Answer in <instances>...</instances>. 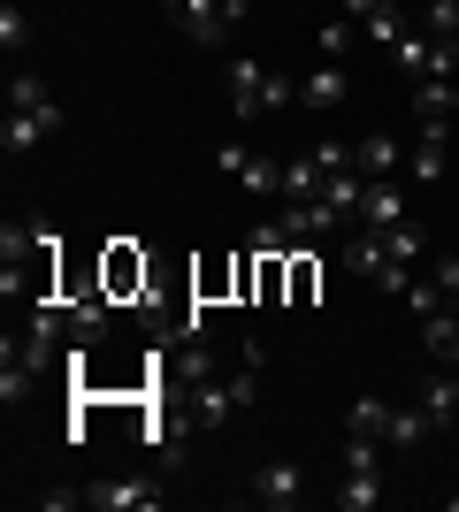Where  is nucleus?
<instances>
[{"mask_svg":"<svg viewBox=\"0 0 459 512\" xmlns=\"http://www.w3.org/2000/svg\"><path fill=\"white\" fill-rule=\"evenodd\" d=\"M352 161H360V176H398V169H406V153H398L391 130H368V138H352Z\"/></svg>","mask_w":459,"mask_h":512,"instance_id":"dca6fc26","label":"nucleus"},{"mask_svg":"<svg viewBox=\"0 0 459 512\" xmlns=\"http://www.w3.org/2000/svg\"><path fill=\"white\" fill-rule=\"evenodd\" d=\"M452 306H459V299H452Z\"/></svg>","mask_w":459,"mask_h":512,"instance_id":"393cba45","label":"nucleus"},{"mask_svg":"<svg viewBox=\"0 0 459 512\" xmlns=\"http://www.w3.org/2000/svg\"><path fill=\"white\" fill-rule=\"evenodd\" d=\"M345 100H352V77H345V62H322L314 77H299V107H314V115H337Z\"/></svg>","mask_w":459,"mask_h":512,"instance_id":"9b49d317","label":"nucleus"},{"mask_svg":"<svg viewBox=\"0 0 459 512\" xmlns=\"http://www.w3.org/2000/svg\"><path fill=\"white\" fill-rule=\"evenodd\" d=\"M322 192H329V169L314 161V153L284 161V192H276V199H322Z\"/></svg>","mask_w":459,"mask_h":512,"instance_id":"6ab92c4d","label":"nucleus"},{"mask_svg":"<svg viewBox=\"0 0 459 512\" xmlns=\"http://www.w3.org/2000/svg\"><path fill=\"white\" fill-rule=\"evenodd\" d=\"M100 291H108L115 306H153V268H146V253H138V245H123V237H115L108 253H100Z\"/></svg>","mask_w":459,"mask_h":512,"instance_id":"423d86ee","label":"nucleus"},{"mask_svg":"<svg viewBox=\"0 0 459 512\" xmlns=\"http://www.w3.org/2000/svg\"><path fill=\"white\" fill-rule=\"evenodd\" d=\"M406 184H391V176H375L368 184V207H360V230H391V222H406Z\"/></svg>","mask_w":459,"mask_h":512,"instance_id":"2eb2a0df","label":"nucleus"},{"mask_svg":"<svg viewBox=\"0 0 459 512\" xmlns=\"http://www.w3.org/2000/svg\"><path fill=\"white\" fill-rule=\"evenodd\" d=\"M284 107H299V85H291L284 69L230 62V115H238V123H261V115H284Z\"/></svg>","mask_w":459,"mask_h":512,"instance_id":"20e7f679","label":"nucleus"},{"mask_svg":"<svg viewBox=\"0 0 459 512\" xmlns=\"http://www.w3.org/2000/svg\"><path fill=\"white\" fill-rule=\"evenodd\" d=\"M253 497H261V505H276V512L299 505V497H306V467H299V459H268V467L253 474Z\"/></svg>","mask_w":459,"mask_h":512,"instance_id":"9d476101","label":"nucleus"},{"mask_svg":"<svg viewBox=\"0 0 459 512\" xmlns=\"http://www.w3.org/2000/svg\"><path fill=\"white\" fill-rule=\"evenodd\" d=\"M414 123H459V77H421L414 85Z\"/></svg>","mask_w":459,"mask_h":512,"instance_id":"4468645a","label":"nucleus"},{"mask_svg":"<svg viewBox=\"0 0 459 512\" xmlns=\"http://www.w3.org/2000/svg\"><path fill=\"white\" fill-rule=\"evenodd\" d=\"M261 367H268V352H261V344H245V352H238V367L207 375V383L192 390V413H199V428H222L230 413H245V406H253V398H261Z\"/></svg>","mask_w":459,"mask_h":512,"instance_id":"7ed1b4c3","label":"nucleus"},{"mask_svg":"<svg viewBox=\"0 0 459 512\" xmlns=\"http://www.w3.org/2000/svg\"><path fill=\"white\" fill-rule=\"evenodd\" d=\"M421 344H429L437 367H459V306H437V314L421 321Z\"/></svg>","mask_w":459,"mask_h":512,"instance_id":"a211bd4d","label":"nucleus"},{"mask_svg":"<svg viewBox=\"0 0 459 512\" xmlns=\"http://www.w3.org/2000/svg\"><path fill=\"white\" fill-rule=\"evenodd\" d=\"M314 283H322V268H314V260H306V245H299V253H291V299H284V306H314Z\"/></svg>","mask_w":459,"mask_h":512,"instance_id":"412c9836","label":"nucleus"},{"mask_svg":"<svg viewBox=\"0 0 459 512\" xmlns=\"http://www.w3.org/2000/svg\"><path fill=\"white\" fill-rule=\"evenodd\" d=\"M352 222L337 207H329V199H284V237H291V253H299V245H322V237H345Z\"/></svg>","mask_w":459,"mask_h":512,"instance_id":"6e6552de","label":"nucleus"},{"mask_svg":"<svg viewBox=\"0 0 459 512\" xmlns=\"http://www.w3.org/2000/svg\"><path fill=\"white\" fill-rule=\"evenodd\" d=\"M421 413H429V428H452L459 421V367H444V375L421 383Z\"/></svg>","mask_w":459,"mask_h":512,"instance_id":"f3484780","label":"nucleus"},{"mask_svg":"<svg viewBox=\"0 0 459 512\" xmlns=\"http://www.w3.org/2000/svg\"><path fill=\"white\" fill-rule=\"evenodd\" d=\"M161 16L192 46H230V31L245 23V0H161Z\"/></svg>","mask_w":459,"mask_h":512,"instance_id":"39448f33","label":"nucleus"},{"mask_svg":"<svg viewBox=\"0 0 459 512\" xmlns=\"http://www.w3.org/2000/svg\"><path fill=\"white\" fill-rule=\"evenodd\" d=\"M444 138H452L444 123H421L414 153H406V176H414V184H444V161H452V146H444Z\"/></svg>","mask_w":459,"mask_h":512,"instance_id":"f8f14e48","label":"nucleus"},{"mask_svg":"<svg viewBox=\"0 0 459 512\" xmlns=\"http://www.w3.org/2000/svg\"><path fill=\"white\" fill-rule=\"evenodd\" d=\"M215 169L222 176H238V184H245V192H284V161H268V153H253V146H245V138H222V146H215Z\"/></svg>","mask_w":459,"mask_h":512,"instance_id":"0eeeda50","label":"nucleus"},{"mask_svg":"<svg viewBox=\"0 0 459 512\" xmlns=\"http://www.w3.org/2000/svg\"><path fill=\"white\" fill-rule=\"evenodd\" d=\"M54 130H62V100L46 92V77L16 69V77H8V123H0V146H8V153H31V146H46Z\"/></svg>","mask_w":459,"mask_h":512,"instance_id":"f03ea898","label":"nucleus"},{"mask_svg":"<svg viewBox=\"0 0 459 512\" xmlns=\"http://www.w3.org/2000/svg\"><path fill=\"white\" fill-rule=\"evenodd\" d=\"M0 291L8 299H54L62 291V237L46 222H8L0 230Z\"/></svg>","mask_w":459,"mask_h":512,"instance_id":"f257e3e1","label":"nucleus"},{"mask_svg":"<svg viewBox=\"0 0 459 512\" xmlns=\"http://www.w3.org/2000/svg\"><path fill=\"white\" fill-rule=\"evenodd\" d=\"M23 39H31V23H23L16 0H8V8H0V46H8V54H23Z\"/></svg>","mask_w":459,"mask_h":512,"instance_id":"5701e85b","label":"nucleus"},{"mask_svg":"<svg viewBox=\"0 0 459 512\" xmlns=\"http://www.w3.org/2000/svg\"><path fill=\"white\" fill-rule=\"evenodd\" d=\"M85 505L100 512H153L161 505V482H146V474H123V482H92V490H77Z\"/></svg>","mask_w":459,"mask_h":512,"instance_id":"1a4fd4ad","label":"nucleus"},{"mask_svg":"<svg viewBox=\"0 0 459 512\" xmlns=\"http://www.w3.org/2000/svg\"><path fill=\"white\" fill-rule=\"evenodd\" d=\"M352 31H360V23H352V16H329V23H322V62H345Z\"/></svg>","mask_w":459,"mask_h":512,"instance_id":"4be33fe9","label":"nucleus"},{"mask_svg":"<svg viewBox=\"0 0 459 512\" xmlns=\"http://www.w3.org/2000/svg\"><path fill=\"white\" fill-rule=\"evenodd\" d=\"M337 512H375L383 505V467H345L337 474V490H329Z\"/></svg>","mask_w":459,"mask_h":512,"instance_id":"ddd939ff","label":"nucleus"},{"mask_svg":"<svg viewBox=\"0 0 459 512\" xmlns=\"http://www.w3.org/2000/svg\"><path fill=\"white\" fill-rule=\"evenodd\" d=\"M345 16L360 23V31H368L375 16H398V0H345Z\"/></svg>","mask_w":459,"mask_h":512,"instance_id":"b1692460","label":"nucleus"},{"mask_svg":"<svg viewBox=\"0 0 459 512\" xmlns=\"http://www.w3.org/2000/svg\"><path fill=\"white\" fill-rule=\"evenodd\" d=\"M391 421H398V406H383V398H352V413H345V428L383 436V444H391Z\"/></svg>","mask_w":459,"mask_h":512,"instance_id":"aec40b11","label":"nucleus"}]
</instances>
